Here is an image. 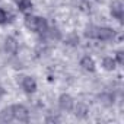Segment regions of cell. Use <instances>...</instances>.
Masks as SVG:
<instances>
[{"instance_id":"10","label":"cell","mask_w":124,"mask_h":124,"mask_svg":"<svg viewBox=\"0 0 124 124\" xmlns=\"http://www.w3.org/2000/svg\"><path fill=\"white\" fill-rule=\"evenodd\" d=\"M13 2L16 3L18 9H19L22 13H28V12H31V9H32V0H13Z\"/></svg>"},{"instance_id":"7","label":"cell","mask_w":124,"mask_h":124,"mask_svg":"<svg viewBox=\"0 0 124 124\" xmlns=\"http://www.w3.org/2000/svg\"><path fill=\"white\" fill-rule=\"evenodd\" d=\"M111 15L118 19L120 22L123 21V15H124V8H123V3L120 2V0H114V2L111 3Z\"/></svg>"},{"instance_id":"11","label":"cell","mask_w":124,"mask_h":124,"mask_svg":"<svg viewBox=\"0 0 124 124\" xmlns=\"http://www.w3.org/2000/svg\"><path fill=\"white\" fill-rule=\"evenodd\" d=\"M0 121H2V123H10V121H13L12 107H8V108L2 109V112H0Z\"/></svg>"},{"instance_id":"2","label":"cell","mask_w":124,"mask_h":124,"mask_svg":"<svg viewBox=\"0 0 124 124\" xmlns=\"http://www.w3.org/2000/svg\"><path fill=\"white\" fill-rule=\"evenodd\" d=\"M25 26L35 34H47V29H48L47 19L39 18V16H32V15H26Z\"/></svg>"},{"instance_id":"4","label":"cell","mask_w":124,"mask_h":124,"mask_svg":"<svg viewBox=\"0 0 124 124\" xmlns=\"http://www.w3.org/2000/svg\"><path fill=\"white\" fill-rule=\"evenodd\" d=\"M21 86L26 93H34L37 91V82L31 76H22L21 79Z\"/></svg>"},{"instance_id":"3","label":"cell","mask_w":124,"mask_h":124,"mask_svg":"<svg viewBox=\"0 0 124 124\" xmlns=\"http://www.w3.org/2000/svg\"><path fill=\"white\" fill-rule=\"evenodd\" d=\"M12 112H13V120L21 121V123L29 121V111L25 105H21V104L12 105Z\"/></svg>"},{"instance_id":"14","label":"cell","mask_w":124,"mask_h":124,"mask_svg":"<svg viewBox=\"0 0 124 124\" xmlns=\"http://www.w3.org/2000/svg\"><path fill=\"white\" fill-rule=\"evenodd\" d=\"M115 61H117V64H124V53L123 51L115 53Z\"/></svg>"},{"instance_id":"1","label":"cell","mask_w":124,"mask_h":124,"mask_svg":"<svg viewBox=\"0 0 124 124\" xmlns=\"http://www.w3.org/2000/svg\"><path fill=\"white\" fill-rule=\"evenodd\" d=\"M85 35L88 38H93V39H99V41H111L115 38V31L112 28H107V26H91L86 29Z\"/></svg>"},{"instance_id":"13","label":"cell","mask_w":124,"mask_h":124,"mask_svg":"<svg viewBox=\"0 0 124 124\" xmlns=\"http://www.w3.org/2000/svg\"><path fill=\"white\" fill-rule=\"evenodd\" d=\"M10 21V15L3 9V8H0V25H5Z\"/></svg>"},{"instance_id":"6","label":"cell","mask_w":124,"mask_h":124,"mask_svg":"<svg viewBox=\"0 0 124 124\" xmlns=\"http://www.w3.org/2000/svg\"><path fill=\"white\" fill-rule=\"evenodd\" d=\"M18 48H19V45H18L16 38H13V37H8V38L5 39V51H6V54H9V55H15V54L18 53Z\"/></svg>"},{"instance_id":"5","label":"cell","mask_w":124,"mask_h":124,"mask_svg":"<svg viewBox=\"0 0 124 124\" xmlns=\"http://www.w3.org/2000/svg\"><path fill=\"white\" fill-rule=\"evenodd\" d=\"M58 105H60V108L63 111H72L73 107H75V101H73V98L69 93H63L58 98Z\"/></svg>"},{"instance_id":"9","label":"cell","mask_w":124,"mask_h":124,"mask_svg":"<svg viewBox=\"0 0 124 124\" xmlns=\"http://www.w3.org/2000/svg\"><path fill=\"white\" fill-rule=\"evenodd\" d=\"M80 67L86 72H95V61L91 55H83L80 58Z\"/></svg>"},{"instance_id":"15","label":"cell","mask_w":124,"mask_h":124,"mask_svg":"<svg viewBox=\"0 0 124 124\" xmlns=\"http://www.w3.org/2000/svg\"><path fill=\"white\" fill-rule=\"evenodd\" d=\"M67 44H70V45H76V44H79V37L78 35H70L69 38H67Z\"/></svg>"},{"instance_id":"8","label":"cell","mask_w":124,"mask_h":124,"mask_svg":"<svg viewBox=\"0 0 124 124\" xmlns=\"http://www.w3.org/2000/svg\"><path fill=\"white\" fill-rule=\"evenodd\" d=\"M73 109H75V115L78 118H80V120H85L89 115V107L86 104H83V102H78L73 107Z\"/></svg>"},{"instance_id":"12","label":"cell","mask_w":124,"mask_h":124,"mask_svg":"<svg viewBox=\"0 0 124 124\" xmlns=\"http://www.w3.org/2000/svg\"><path fill=\"white\" fill-rule=\"evenodd\" d=\"M102 67H104L105 70H108V72L115 70V67H117L115 58H112V57H105V58L102 60Z\"/></svg>"},{"instance_id":"16","label":"cell","mask_w":124,"mask_h":124,"mask_svg":"<svg viewBox=\"0 0 124 124\" xmlns=\"http://www.w3.org/2000/svg\"><path fill=\"white\" fill-rule=\"evenodd\" d=\"M5 95V91H3V88L2 86H0V99H2V96Z\"/></svg>"}]
</instances>
